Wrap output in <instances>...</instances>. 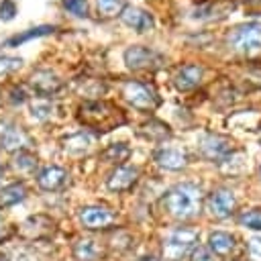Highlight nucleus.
Returning <instances> with one entry per match:
<instances>
[{
	"mask_svg": "<svg viewBox=\"0 0 261 261\" xmlns=\"http://www.w3.org/2000/svg\"><path fill=\"white\" fill-rule=\"evenodd\" d=\"M77 120L92 128L94 133H110L126 124V114L122 108L108 100H88L77 108Z\"/></svg>",
	"mask_w": 261,
	"mask_h": 261,
	"instance_id": "f257e3e1",
	"label": "nucleus"
},
{
	"mask_svg": "<svg viewBox=\"0 0 261 261\" xmlns=\"http://www.w3.org/2000/svg\"><path fill=\"white\" fill-rule=\"evenodd\" d=\"M202 200H204V194H202L200 186L186 181V184H175L173 188H169L163 194L161 204L169 216H173L177 220H190L200 214Z\"/></svg>",
	"mask_w": 261,
	"mask_h": 261,
	"instance_id": "f03ea898",
	"label": "nucleus"
},
{
	"mask_svg": "<svg viewBox=\"0 0 261 261\" xmlns=\"http://www.w3.org/2000/svg\"><path fill=\"white\" fill-rule=\"evenodd\" d=\"M122 96L124 100L137 108V110H143V112H153L159 104H161V98L157 94V90L147 84V82H139V80H128L122 84Z\"/></svg>",
	"mask_w": 261,
	"mask_h": 261,
	"instance_id": "7ed1b4c3",
	"label": "nucleus"
},
{
	"mask_svg": "<svg viewBox=\"0 0 261 261\" xmlns=\"http://www.w3.org/2000/svg\"><path fill=\"white\" fill-rule=\"evenodd\" d=\"M226 43L232 51L251 55L255 51H261V22H245L237 24L228 35Z\"/></svg>",
	"mask_w": 261,
	"mask_h": 261,
	"instance_id": "20e7f679",
	"label": "nucleus"
},
{
	"mask_svg": "<svg viewBox=\"0 0 261 261\" xmlns=\"http://www.w3.org/2000/svg\"><path fill=\"white\" fill-rule=\"evenodd\" d=\"M196 243H198V232L194 228H177L163 241V247H161L163 259L179 261L196 247Z\"/></svg>",
	"mask_w": 261,
	"mask_h": 261,
	"instance_id": "39448f33",
	"label": "nucleus"
},
{
	"mask_svg": "<svg viewBox=\"0 0 261 261\" xmlns=\"http://www.w3.org/2000/svg\"><path fill=\"white\" fill-rule=\"evenodd\" d=\"M234 153V145L228 137L218 135V133H208L202 141H200V155L208 161H226L230 155Z\"/></svg>",
	"mask_w": 261,
	"mask_h": 261,
	"instance_id": "423d86ee",
	"label": "nucleus"
},
{
	"mask_svg": "<svg viewBox=\"0 0 261 261\" xmlns=\"http://www.w3.org/2000/svg\"><path fill=\"white\" fill-rule=\"evenodd\" d=\"M124 63L133 71H143V69H155L161 63V55L153 51L151 47L145 45H130L124 51Z\"/></svg>",
	"mask_w": 261,
	"mask_h": 261,
	"instance_id": "0eeeda50",
	"label": "nucleus"
},
{
	"mask_svg": "<svg viewBox=\"0 0 261 261\" xmlns=\"http://www.w3.org/2000/svg\"><path fill=\"white\" fill-rule=\"evenodd\" d=\"M18 232H20L22 239L41 241V239H47V237H51L55 232V222L45 214H35V216H29L20 224Z\"/></svg>",
	"mask_w": 261,
	"mask_h": 261,
	"instance_id": "6e6552de",
	"label": "nucleus"
},
{
	"mask_svg": "<svg viewBox=\"0 0 261 261\" xmlns=\"http://www.w3.org/2000/svg\"><path fill=\"white\" fill-rule=\"evenodd\" d=\"M234 206H237V198L230 190L226 188H218L214 190L208 200H206V210L210 212V216L214 218H228L232 212H234Z\"/></svg>",
	"mask_w": 261,
	"mask_h": 261,
	"instance_id": "1a4fd4ad",
	"label": "nucleus"
},
{
	"mask_svg": "<svg viewBox=\"0 0 261 261\" xmlns=\"http://www.w3.org/2000/svg\"><path fill=\"white\" fill-rule=\"evenodd\" d=\"M29 84L35 90V94L45 96V98L47 96H55L63 88L61 77L55 71H51V69H37V71H33V75L29 77Z\"/></svg>",
	"mask_w": 261,
	"mask_h": 261,
	"instance_id": "9d476101",
	"label": "nucleus"
},
{
	"mask_svg": "<svg viewBox=\"0 0 261 261\" xmlns=\"http://www.w3.org/2000/svg\"><path fill=\"white\" fill-rule=\"evenodd\" d=\"M0 147L10 153L27 151V147H31V137L16 124H4V128L0 130Z\"/></svg>",
	"mask_w": 261,
	"mask_h": 261,
	"instance_id": "9b49d317",
	"label": "nucleus"
},
{
	"mask_svg": "<svg viewBox=\"0 0 261 261\" xmlns=\"http://www.w3.org/2000/svg\"><path fill=\"white\" fill-rule=\"evenodd\" d=\"M80 220L88 230H102L114 222V214L104 206H86L80 210Z\"/></svg>",
	"mask_w": 261,
	"mask_h": 261,
	"instance_id": "f8f14e48",
	"label": "nucleus"
},
{
	"mask_svg": "<svg viewBox=\"0 0 261 261\" xmlns=\"http://www.w3.org/2000/svg\"><path fill=\"white\" fill-rule=\"evenodd\" d=\"M139 179V169L130 165H118L106 177V188L110 192H128Z\"/></svg>",
	"mask_w": 261,
	"mask_h": 261,
	"instance_id": "ddd939ff",
	"label": "nucleus"
},
{
	"mask_svg": "<svg viewBox=\"0 0 261 261\" xmlns=\"http://www.w3.org/2000/svg\"><path fill=\"white\" fill-rule=\"evenodd\" d=\"M204 77V67L198 65V63H184L175 75H173V86L179 90V92H190L194 88L200 86Z\"/></svg>",
	"mask_w": 261,
	"mask_h": 261,
	"instance_id": "4468645a",
	"label": "nucleus"
},
{
	"mask_svg": "<svg viewBox=\"0 0 261 261\" xmlns=\"http://www.w3.org/2000/svg\"><path fill=\"white\" fill-rule=\"evenodd\" d=\"M120 20L137 33H147L155 27L153 16L147 10L139 8V6H124V10L120 12Z\"/></svg>",
	"mask_w": 261,
	"mask_h": 261,
	"instance_id": "2eb2a0df",
	"label": "nucleus"
},
{
	"mask_svg": "<svg viewBox=\"0 0 261 261\" xmlns=\"http://www.w3.org/2000/svg\"><path fill=\"white\" fill-rule=\"evenodd\" d=\"M67 184V171L59 165H49L43 167L37 173V186L45 192H57Z\"/></svg>",
	"mask_w": 261,
	"mask_h": 261,
	"instance_id": "dca6fc26",
	"label": "nucleus"
},
{
	"mask_svg": "<svg viewBox=\"0 0 261 261\" xmlns=\"http://www.w3.org/2000/svg\"><path fill=\"white\" fill-rule=\"evenodd\" d=\"M155 161L159 167L169 169V171H179L188 165V155L181 149H173V147H161L155 151Z\"/></svg>",
	"mask_w": 261,
	"mask_h": 261,
	"instance_id": "f3484780",
	"label": "nucleus"
},
{
	"mask_svg": "<svg viewBox=\"0 0 261 261\" xmlns=\"http://www.w3.org/2000/svg\"><path fill=\"white\" fill-rule=\"evenodd\" d=\"M237 243H234V237L224 232V230H214L210 232L208 237V249L212 251V255H218V257H226L234 251Z\"/></svg>",
	"mask_w": 261,
	"mask_h": 261,
	"instance_id": "a211bd4d",
	"label": "nucleus"
},
{
	"mask_svg": "<svg viewBox=\"0 0 261 261\" xmlns=\"http://www.w3.org/2000/svg\"><path fill=\"white\" fill-rule=\"evenodd\" d=\"M53 31H55V27H53V24L33 27V29H27V31H22V33H16V35L8 37V39L4 41V47H18V45H22V43H27V41H31V39H39V37L51 35Z\"/></svg>",
	"mask_w": 261,
	"mask_h": 261,
	"instance_id": "6ab92c4d",
	"label": "nucleus"
},
{
	"mask_svg": "<svg viewBox=\"0 0 261 261\" xmlns=\"http://www.w3.org/2000/svg\"><path fill=\"white\" fill-rule=\"evenodd\" d=\"M139 135L145 137L147 141L159 143V141H165V139L171 137V128H169L165 122H161V120H157V118H151L149 122H145V124L139 128Z\"/></svg>",
	"mask_w": 261,
	"mask_h": 261,
	"instance_id": "aec40b11",
	"label": "nucleus"
},
{
	"mask_svg": "<svg viewBox=\"0 0 261 261\" xmlns=\"http://www.w3.org/2000/svg\"><path fill=\"white\" fill-rule=\"evenodd\" d=\"M24 198H27V188L22 181L8 184L6 188L0 190V208H10V206L22 202Z\"/></svg>",
	"mask_w": 261,
	"mask_h": 261,
	"instance_id": "412c9836",
	"label": "nucleus"
},
{
	"mask_svg": "<svg viewBox=\"0 0 261 261\" xmlns=\"http://www.w3.org/2000/svg\"><path fill=\"white\" fill-rule=\"evenodd\" d=\"M104 163H112V165H122L128 157H130V147L126 143H110L102 153H100Z\"/></svg>",
	"mask_w": 261,
	"mask_h": 261,
	"instance_id": "4be33fe9",
	"label": "nucleus"
},
{
	"mask_svg": "<svg viewBox=\"0 0 261 261\" xmlns=\"http://www.w3.org/2000/svg\"><path fill=\"white\" fill-rule=\"evenodd\" d=\"M100 255H102V249L92 239H82L73 247V257L77 261H96V259H100Z\"/></svg>",
	"mask_w": 261,
	"mask_h": 261,
	"instance_id": "5701e85b",
	"label": "nucleus"
},
{
	"mask_svg": "<svg viewBox=\"0 0 261 261\" xmlns=\"http://www.w3.org/2000/svg\"><path fill=\"white\" fill-rule=\"evenodd\" d=\"M90 145H92V137L88 133H75V135H69L67 139H63V149L69 155H84V153H88Z\"/></svg>",
	"mask_w": 261,
	"mask_h": 261,
	"instance_id": "b1692460",
	"label": "nucleus"
},
{
	"mask_svg": "<svg viewBox=\"0 0 261 261\" xmlns=\"http://www.w3.org/2000/svg\"><path fill=\"white\" fill-rule=\"evenodd\" d=\"M124 6H126V0H96V10L104 18L120 16V12L124 10Z\"/></svg>",
	"mask_w": 261,
	"mask_h": 261,
	"instance_id": "393cba45",
	"label": "nucleus"
},
{
	"mask_svg": "<svg viewBox=\"0 0 261 261\" xmlns=\"http://www.w3.org/2000/svg\"><path fill=\"white\" fill-rule=\"evenodd\" d=\"M12 165H14V169L20 171V173H31V171H35V167H37V157H35L29 149H27V151H18V153L14 155Z\"/></svg>",
	"mask_w": 261,
	"mask_h": 261,
	"instance_id": "a878e982",
	"label": "nucleus"
},
{
	"mask_svg": "<svg viewBox=\"0 0 261 261\" xmlns=\"http://www.w3.org/2000/svg\"><path fill=\"white\" fill-rule=\"evenodd\" d=\"M239 224L253 228V230H261V208H251V210H243L239 214Z\"/></svg>",
	"mask_w": 261,
	"mask_h": 261,
	"instance_id": "bb28decb",
	"label": "nucleus"
},
{
	"mask_svg": "<svg viewBox=\"0 0 261 261\" xmlns=\"http://www.w3.org/2000/svg\"><path fill=\"white\" fill-rule=\"evenodd\" d=\"M22 65V59L16 55H2L0 53V80H6L14 71H18Z\"/></svg>",
	"mask_w": 261,
	"mask_h": 261,
	"instance_id": "cd10ccee",
	"label": "nucleus"
},
{
	"mask_svg": "<svg viewBox=\"0 0 261 261\" xmlns=\"http://www.w3.org/2000/svg\"><path fill=\"white\" fill-rule=\"evenodd\" d=\"M61 6L75 18L88 16V0H61Z\"/></svg>",
	"mask_w": 261,
	"mask_h": 261,
	"instance_id": "c85d7f7f",
	"label": "nucleus"
},
{
	"mask_svg": "<svg viewBox=\"0 0 261 261\" xmlns=\"http://www.w3.org/2000/svg\"><path fill=\"white\" fill-rule=\"evenodd\" d=\"M31 114L37 120H45L51 116V104L47 100H35L31 102Z\"/></svg>",
	"mask_w": 261,
	"mask_h": 261,
	"instance_id": "c756f323",
	"label": "nucleus"
},
{
	"mask_svg": "<svg viewBox=\"0 0 261 261\" xmlns=\"http://www.w3.org/2000/svg\"><path fill=\"white\" fill-rule=\"evenodd\" d=\"M16 12H18V6H16L14 0H2V2H0V20L8 22V20L14 18Z\"/></svg>",
	"mask_w": 261,
	"mask_h": 261,
	"instance_id": "7c9ffc66",
	"label": "nucleus"
},
{
	"mask_svg": "<svg viewBox=\"0 0 261 261\" xmlns=\"http://www.w3.org/2000/svg\"><path fill=\"white\" fill-rule=\"evenodd\" d=\"M190 259L192 261H214V255L208 247H202V245H196L192 251H190Z\"/></svg>",
	"mask_w": 261,
	"mask_h": 261,
	"instance_id": "2f4dec72",
	"label": "nucleus"
},
{
	"mask_svg": "<svg viewBox=\"0 0 261 261\" xmlns=\"http://www.w3.org/2000/svg\"><path fill=\"white\" fill-rule=\"evenodd\" d=\"M27 92H24V88L22 86H14L12 90H10V102L12 104H22V102H27Z\"/></svg>",
	"mask_w": 261,
	"mask_h": 261,
	"instance_id": "473e14b6",
	"label": "nucleus"
},
{
	"mask_svg": "<svg viewBox=\"0 0 261 261\" xmlns=\"http://www.w3.org/2000/svg\"><path fill=\"white\" fill-rule=\"evenodd\" d=\"M249 253H251V257L253 259H257V261H261V239H251L249 241Z\"/></svg>",
	"mask_w": 261,
	"mask_h": 261,
	"instance_id": "72a5a7b5",
	"label": "nucleus"
},
{
	"mask_svg": "<svg viewBox=\"0 0 261 261\" xmlns=\"http://www.w3.org/2000/svg\"><path fill=\"white\" fill-rule=\"evenodd\" d=\"M6 237H8V228H6L4 220L0 218V239H6Z\"/></svg>",
	"mask_w": 261,
	"mask_h": 261,
	"instance_id": "f704fd0d",
	"label": "nucleus"
},
{
	"mask_svg": "<svg viewBox=\"0 0 261 261\" xmlns=\"http://www.w3.org/2000/svg\"><path fill=\"white\" fill-rule=\"evenodd\" d=\"M0 261H8V257H6V255H4L2 251H0Z\"/></svg>",
	"mask_w": 261,
	"mask_h": 261,
	"instance_id": "c9c22d12",
	"label": "nucleus"
},
{
	"mask_svg": "<svg viewBox=\"0 0 261 261\" xmlns=\"http://www.w3.org/2000/svg\"><path fill=\"white\" fill-rule=\"evenodd\" d=\"M0 177H2V167H0Z\"/></svg>",
	"mask_w": 261,
	"mask_h": 261,
	"instance_id": "e433bc0d",
	"label": "nucleus"
},
{
	"mask_svg": "<svg viewBox=\"0 0 261 261\" xmlns=\"http://www.w3.org/2000/svg\"><path fill=\"white\" fill-rule=\"evenodd\" d=\"M259 175H261V167H259Z\"/></svg>",
	"mask_w": 261,
	"mask_h": 261,
	"instance_id": "4c0bfd02",
	"label": "nucleus"
}]
</instances>
